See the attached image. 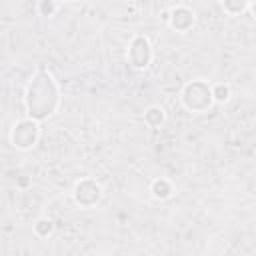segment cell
I'll list each match as a JSON object with an SVG mask.
<instances>
[{"label":"cell","instance_id":"cell-1","mask_svg":"<svg viewBox=\"0 0 256 256\" xmlns=\"http://www.w3.org/2000/svg\"><path fill=\"white\" fill-rule=\"evenodd\" d=\"M56 104H58V90H56L52 76L48 72L36 74L34 80L30 82L28 94H26V106H28L32 120L50 116L54 112Z\"/></svg>","mask_w":256,"mask_h":256},{"label":"cell","instance_id":"cell-2","mask_svg":"<svg viewBox=\"0 0 256 256\" xmlns=\"http://www.w3.org/2000/svg\"><path fill=\"white\" fill-rule=\"evenodd\" d=\"M212 92L206 82L192 80L182 90V104L192 112H206L212 106Z\"/></svg>","mask_w":256,"mask_h":256},{"label":"cell","instance_id":"cell-3","mask_svg":"<svg viewBox=\"0 0 256 256\" xmlns=\"http://www.w3.org/2000/svg\"><path fill=\"white\" fill-rule=\"evenodd\" d=\"M38 134H40L38 122L32 120V118H28V120H20L18 124H14L10 138H12V144H14L16 148L28 150V148H32V146L36 144Z\"/></svg>","mask_w":256,"mask_h":256},{"label":"cell","instance_id":"cell-4","mask_svg":"<svg viewBox=\"0 0 256 256\" xmlns=\"http://www.w3.org/2000/svg\"><path fill=\"white\" fill-rule=\"evenodd\" d=\"M128 60L138 70H142V68H146L150 64V60H152V46H150L146 36H134L132 38L130 48H128Z\"/></svg>","mask_w":256,"mask_h":256},{"label":"cell","instance_id":"cell-5","mask_svg":"<svg viewBox=\"0 0 256 256\" xmlns=\"http://www.w3.org/2000/svg\"><path fill=\"white\" fill-rule=\"evenodd\" d=\"M102 196V188L100 184H96L94 180L90 178H84L80 180L76 186H74V200L76 204H80L82 208H90L94 206Z\"/></svg>","mask_w":256,"mask_h":256},{"label":"cell","instance_id":"cell-6","mask_svg":"<svg viewBox=\"0 0 256 256\" xmlns=\"http://www.w3.org/2000/svg\"><path fill=\"white\" fill-rule=\"evenodd\" d=\"M168 22L178 32H188L194 26V12L188 6H176L168 12Z\"/></svg>","mask_w":256,"mask_h":256},{"label":"cell","instance_id":"cell-7","mask_svg":"<svg viewBox=\"0 0 256 256\" xmlns=\"http://www.w3.org/2000/svg\"><path fill=\"white\" fill-rule=\"evenodd\" d=\"M144 120H146L148 126L156 128V126H160V124L164 122V110H162L160 106H150V108L144 112Z\"/></svg>","mask_w":256,"mask_h":256},{"label":"cell","instance_id":"cell-8","mask_svg":"<svg viewBox=\"0 0 256 256\" xmlns=\"http://www.w3.org/2000/svg\"><path fill=\"white\" fill-rule=\"evenodd\" d=\"M170 194H172V186H170L168 180L160 178V180H154V182H152V196H154V198L164 200V198H168Z\"/></svg>","mask_w":256,"mask_h":256},{"label":"cell","instance_id":"cell-9","mask_svg":"<svg viewBox=\"0 0 256 256\" xmlns=\"http://www.w3.org/2000/svg\"><path fill=\"white\" fill-rule=\"evenodd\" d=\"M212 92V100L216 102H226L230 98V86L228 84H216L214 88H210Z\"/></svg>","mask_w":256,"mask_h":256},{"label":"cell","instance_id":"cell-10","mask_svg":"<svg viewBox=\"0 0 256 256\" xmlns=\"http://www.w3.org/2000/svg\"><path fill=\"white\" fill-rule=\"evenodd\" d=\"M34 230H36L38 236H48V234H52L54 224H52V220H48V218H40V220L36 222Z\"/></svg>","mask_w":256,"mask_h":256},{"label":"cell","instance_id":"cell-11","mask_svg":"<svg viewBox=\"0 0 256 256\" xmlns=\"http://www.w3.org/2000/svg\"><path fill=\"white\" fill-rule=\"evenodd\" d=\"M250 6H252V4H244V2H240V4H230V2H224V4H222V8H224L226 12H230L232 16H234V14L244 12V10H246V8H250Z\"/></svg>","mask_w":256,"mask_h":256},{"label":"cell","instance_id":"cell-12","mask_svg":"<svg viewBox=\"0 0 256 256\" xmlns=\"http://www.w3.org/2000/svg\"><path fill=\"white\" fill-rule=\"evenodd\" d=\"M38 8H40V10H42L46 16H50V14H52V12L58 8V4H54V2H42Z\"/></svg>","mask_w":256,"mask_h":256}]
</instances>
